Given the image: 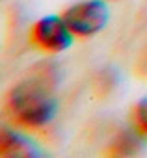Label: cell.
Listing matches in <instances>:
<instances>
[{
	"label": "cell",
	"mask_w": 147,
	"mask_h": 158,
	"mask_svg": "<svg viewBox=\"0 0 147 158\" xmlns=\"http://www.w3.org/2000/svg\"><path fill=\"white\" fill-rule=\"evenodd\" d=\"M61 17L65 19L67 26L73 30L75 35L90 37L108 24L110 10L104 0H86V2L67 8Z\"/></svg>",
	"instance_id": "obj_2"
},
{
	"label": "cell",
	"mask_w": 147,
	"mask_h": 158,
	"mask_svg": "<svg viewBox=\"0 0 147 158\" xmlns=\"http://www.w3.org/2000/svg\"><path fill=\"white\" fill-rule=\"evenodd\" d=\"M119 73L114 69V67H104L99 74H97V78H95V86H97V89L101 91V93H112L114 89H116V86H117V82H119Z\"/></svg>",
	"instance_id": "obj_6"
},
{
	"label": "cell",
	"mask_w": 147,
	"mask_h": 158,
	"mask_svg": "<svg viewBox=\"0 0 147 158\" xmlns=\"http://www.w3.org/2000/svg\"><path fill=\"white\" fill-rule=\"evenodd\" d=\"M143 134L134 127V130L132 128H127V130H121L116 138H114V141H112V145H110V154L112 156H136V154H140L141 151H143V147H145V141H143Z\"/></svg>",
	"instance_id": "obj_5"
},
{
	"label": "cell",
	"mask_w": 147,
	"mask_h": 158,
	"mask_svg": "<svg viewBox=\"0 0 147 158\" xmlns=\"http://www.w3.org/2000/svg\"><path fill=\"white\" fill-rule=\"evenodd\" d=\"M60 74L54 65H39L32 76L17 84L6 99L10 117L30 130H39L50 125L58 114V99L54 89Z\"/></svg>",
	"instance_id": "obj_1"
},
{
	"label": "cell",
	"mask_w": 147,
	"mask_h": 158,
	"mask_svg": "<svg viewBox=\"0 0 147 158\" xmlns=\"http://www.w3.org/2000/svg\"><path fill=\"white\" fill-rule=\"evenodd\" d=\"M73 30L63 17L47 15L39 19L32 28V41L36 47L47 52H63L73 45Z\"/></svg>",
	"instance_id": "obj_3"
},
{
	"label": "cell",
	"mask_w": 147,
	"mask_h": 158,
	"mask_svg": "<svg viewBox=\"0 0 147 158\" xmlns=\"http://www.w3.org/2000/svg\"><path fill=\"white\" fill-rule=\"evenodd\" d=\"M134 127L147 138V97L134 106Z\"/></svg>",
	"instance_id": "obj_7"
},
{
	"label": "cell",
	"mask_w": 147,
	"mask_h": 158,
	"mask_svg": "<svg viewBox=\"0 0 147 158\" xmlns=\"http://www.w3.org/2000/svg\"><path fill=\"white\" fill-rule=\"evenodd\" d=\"M0 154L11 158H41V147L24 134L4 128L0 132Z\"/></svg>",
	"instance_id": "obj_4"
}]
</instances>
